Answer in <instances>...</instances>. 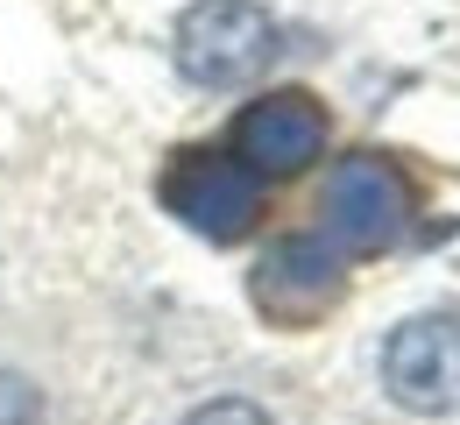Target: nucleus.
Listing matches in <instances>:
<instances>
[{
	"mask_svg": "<svg viewBox=\"0 0 460 425\" xmlns=\"http://www.w3.org/2000/svg\"><path fill=\"white\" fill-rule=\"evenodd\" d=\"M164 206L191 235L206 242H241L262 213V191H255V171L241 156H220V149H184L171 171H164Z\"/></svg>",
	"mask_w": 460,
	"mask_h": 425,
	"instance_id": "nucleus-3",
	"label": "nucleus"
},
{
	"mask_svg": "<svg viewBox=\"0 0 460 425\" xmlns=\"http://www.w3.org/2000/svg\"><path fill=\"white\" fill-rule=\"evenodd\" d=\"M277 58V22L255 0H191L177 14V71L191 85H248Z\"/></svg>",
	"mask_w": 460,
	"mask_h": 425,
	"instance_id": "nucleus-1",
	"label": "nucleus"
},
{
	"mask_svg": "<svg viewBox=\"0 0 460 425\" xmlns=\"http://www.w3.org/2000/svg\"><path fill=\"white\" fill-rule=\"evenodd\" d=\"M234 149L248 156L255 178H297L326 149V114L312 93H270L234 121Z\"/></svg>",
	"mask_w": 460,
	"mask_h": 425,
	"instance_id": "nucleus-6",
	"label": "nucleus"
},
{
	"mask_svg": "<svg viewBox=\"0 0 460 425\" xmlns=\"http://www.w3.org/2000/svg\"><path fill=\"white\" fill-rule=\"evenodd\" d=\"M347 291V270H341V248H326L319 235H284L255 262L248 277V298L262 305V319L277 326H312L319 312H333Z\"/></svg>",
	"mask_w": 460,
	"mask_h": 425,
	"instance_id": "nucleus-5",
	"label": "nucleus"
},
{
	"mask_svg": "<svg viewBox=\"0 0 460 425\" xmlns=\"http://www.w3.org/2000/svg\"><path fill=\"white\" fill-rule=\"evenodd\" d=\"M319 213H326V235L347 255H383L411 227V184L390 156H341Z\"/></svg>",
	"mask_w": 460,
	"mask_h": 425,
	"instance_id": "nucleus-2",
	"label": "nucleus"
},
{
	"mask_svg": "<svg viewBox=\"0 0 460 425\" xmlns=\"http://www.w3.org/2000/svg\"><path fill=\"white\" fill-rule=\"evenodd\" d=\"M36 419H43L36 390H29L14 368H0V425H36Z\"/></svg>",
	"mask_w": 460,
	"mask_h": 425,
	"instance_id": "nucleus-7",
	"label": "nucleus"
},
{
	"mask_svg": "<svg viewBox=\"0 0 460 425\" xmlns=\"http://www.w3.org/2000/svg\"><path fill=\"white\" fill-rule=\"evenodd\" d=\"M383 390L403 412H460V319L454 312H418L383 341Z\"/></svg>",
	"mask_w": 460,
	"mask_h": 425,
	"instance_id": "nucleus-4",
	"label": "nucleus"
},
{
	"mask_svg": "<svg viewBox=\"0 0 460 425\" xmlns=\"http://www.w3.org/2000/svg\"><path fill=\"white\" fill-rule=\"evenodd\" d=\"M184 425H270V412L248 404V397H213V404H199Z\"/></svg>",
	"mask_w": 460,
	"mask_h": 425,
	"instance_id": "nucleus-8",
	"label": "nucleus"
}]
</instances>
